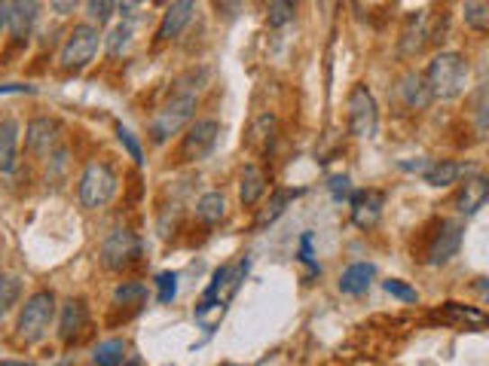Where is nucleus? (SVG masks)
I'll return each instance as SVG.
<instances>
[{
	"mask_svg": "<svg viewBox=\"0 0 489 366\" xmlns=\"http://www.w3.org/2000/svg\"><path fill=\"white\" fill-rule=\"evenodd\" d=\"M196 107H199V92L193 89V85H184L181 80H177L172 95H168V101L159 107L157 116L150 120V141L153 144H166L168 138L177 135L184 126H190Z\"/></svg>",
	"mask_w": 489,
	"mask_h": 366,
	"instance_id": "nucleus-1",
	"label": "nucleus"
},
{
	"mask_svg": "<svg viewBox=\"0 0 489 366\" xmlns=\"http://www.w3.org/2000/svg\"><path fill=\"white\" fill-rule=\"evenodd\" d=\"M468 58L462 56V52H438L429 67H425V85H429L431 98L434 101H453L459 98L465 92V85H468Z\"/></svg>",
	"mask_w": 489,
	"mask_h": 366,
	"instance_id": "nucleus-2",
	"label": "nucleus"
},
{
	"mask_svg": "<svg viewBox=\"0 0 489 366\" xmlns=\"http://www.w3.org/2000/svg\"><path fill=\"white\" fill-rule=\"evenodd\" d=\"M52 317H56V293L52 290L31 293L19 311L15 336H19V342H25V345H34V342H41L50 333Z\"/></svg>",
	"mask_w": 489,
	"mask_h": 366,
	"instance_id": "nucleus-3",
	"label": "nucleus"
},
{
	"mask_svg": "<svg viewBox=\"0 0 489 366\" xmlns=\"http://www.w3.org/2000/svg\"><path fill=\"white\" fill-rule=\"evenodd\" d=\"M116 196V171L107 162H89L77 183V199L86 211H101Z\"/></svg>",
	"mask_w": 489,
	"mask_h": 366,
	"instance_id": "nucleus-4",
	"label": "nucleus"
},
{
	"mask_svg": "<svg viewBox=\"0 0 489 366\" xmlns=\"http://www.w3.org/2000/svg\"><path fill=\"white\" fill-rule=\"evenodd\" d=\"M98 46H101V34L95 25H89V22L74 25V31L65 37V43H61L59 65L65 67V71H83V67L95 58Z\"/></svg>",
	"mask_w": 489,
	"mask_h": 366,
	"instance_id": "nucleus-5",
	"label": "nucleus"
},
{
	"mask_svg": "<svg viewBox=\"0 0 489 366\" xmlns=\"http://www.w3.org/2000/svg\"><path fill=\"white\" fill-rule=\"evenodd\" d=\"M346 122L355 138H374L379 129V104L367 85H352L346 98Z\"/></svg>",
	"mask_w": 489,
	"mask_h": 366,
	"instance_id": "nucleus-6",
	"label": "nucleus"
},
{
	"mask_svg": "<svg viewBox=\"0 0 489 366\" xmlns=\"http://www.w3.org/2000/svg\"><path fill=\"white\" fill-rule=\"evenodd\" d=\"M141 256V241L131 229H113L101 245V266L107 272H122L135 266Z\"/></svg>",
	"mask_w": 489,
	"mask_h": 366,
	"instance_id": "nucleus-7",
	"label": "nucleus"
},
{
	"mask_svg": "<svg viewBox=\"0 0 489 366\" xmlns=\"http://www.w3.org/2000/svg\"><path fill=\"white\" fill-rule=\"evenodd\" d=\"M217 138H221V122L217 120H196L181 141V162L205 159V156L217 147Z\"/></svg>",
	"mask_w": 489,
	"mask_h": 366,
	"instance_id": "nucleus-8",
	"label": "nucleus"
},
{
	"mask_svg": "<svg viewBox=\"0 0 489 366\" xmlns=\"http://www.w3.org/2000/svg\"><path fill=\"white\" fill-rule=\"evenodd\" d=\"M462 232H465V226L459 220H449V223L440 226L438 236H434V241H431V247H429V266H447V263L459 254Z\"/></svg>",
	"mask_w": 489,
	"mask_h": 366,
	"instance_id": "nucleus-9",
	"label": "nucleus"
},
{
	"mask_svg": "<svg viewBox=\"0 0 489 366\" xmlns=\"http://www.w3.org/2000/svg\"><path fill=\"white\" fill-rule=\"evenodd\" d=\"M383 208H385V196L379 190L352 192V223L358 229H374L379 217H383Z\"/></svg>",
	"mask_w": 489,
	"mask_h": 366,
	"instance_id": "nucleus-10",
	"label": "nucleus"
},
{
	"mask_svg": "<svg viewBox=\"0 0 489 366\" xmlns=\"http://www.w3.org/2000/svg\"><path fill=\"white\" fill-rule=\"evenodd\" d=\"M56 141H59V122L56 120H50V116H37V120L28 122V129H25L28 153L46 156V153H52Z\"/></svg>",
	"mask_w": 489,
	"mask_h": 366,
	"instance_id": "nucleus-11",
	"label": "nucleus"
},
{
	"mask_svg": "<svg viewBox=\"0 0 489 366\" xmlns=\"http://www.w3.org/2000/svg\"><path fill=\"white\" fill-rule=\"evenodd\" d=\"M193 13H196V4H190V0L168 4L166 13H162L159 28H157V40H175V37H181L184 28L193 22Z\"/></svg>",
	"mask_w": 489,
	"mask_h": 366,
	"instance_id": "nucleus-12",
	"label": "nucleus"
},
{
	"mask_svg": "<svg viewBox=\"0 0 489 366\" xmlns=\"http://www.w3.org/2000/svg\"><path fill=\"white\" fill-rule=\"evenodd\" d=\"M468 174H477L475 165H468V162H456V159H440V162H431V168L425 171V183L434 186V190H444V186H453L459 183L462 177Z\"/></svg>",
	"mask_w": 489,
	"mask_h": 366,
	"instance_id": "nucleus-13",
	"label": "nucleus"
},
{
	"mask_svg": "<svg viewBox=\"0 0 489 366\" xmlns=\"http://www.w3.org/2000/svg\"><path fill=\"white\" fill-rule=\"evenodd\" d=\"M89 324V308L83 299H68L61 306V317H59V339L61 342H74L83 336Z\"/></svg>",
	"mask_w": 489,
	"mask_h": 366,
	"instance_id": "nucleus-14",
	"label": "nucleus"
},
{
	"mask_svg": "<svg viewBox=\"0 0 489 366\" xmlns=\"http://www.w3.org/2000/svg\"><path fill=\"white\" fill-rule=\"evenodd\" d=\"M398 98L403 101V107H407V111H425V107H431V101H434L429 85H425V76L413 74V71L401 76Z\"/></svg>",
	"mask_w": 489,
	"mask_h": 366,
	"instance_id": "nucleus-15",
	"label": "nucleus"
},
{
	"mask_svg": "<svg viewBox=\"0 0 489 366\" xmlns=\"http://www.w3.org/2000/svg\"><path fill=\"white\" fill-rule=\"evenodd\" d=\"M489 199V181L484 174H471L468 181L462 183V192L456 199V208H459L462 217H475L480 208L486 205Z\"/></svg>",
	"mask_w": 489,
	"mask_h": 366,
	"instance_id": "nucleus-16",
	"label": "nucleus"
},
{
	"mask_svg": "<svg viewBox=\"0 0 489 366\" xmlns=\"http://www.w3.org/2000/svg\"><path fill=\"white\" fill-rule=\"evenodd\" d=\"M376 278V266L374 263H352L343 275H340V293L346 296H361L370 290V284H374Z\"/></svg>",
	"mask_w": 489,
	"mask_h": 366,
	"instance_id": "nucleus-17",
	"label": "nucleus"
},
{
	"mask_svg": "<svg viewBox=\"0 0 489 366\" xmlns=\"http://www.w3.org/2000/svg\"><path fill=\"white\" fill-rule=\"evenodd\" d=\"M19 165V122L0 120V174H10Z\"/></svg>",
	"mask_w": 489,
	"mask_h": 366,
	"instance_id": "nucleus-18",
	"label": "nucleus"
},
{
	"mask_svg": "<svg viewBox=\"0 0 489 366\" xmlns=\"http://www.w3.org/2000/svg\"><path fill=\"white\" fill-rule=\"evenodd\" d=\"M4 13H6V28H10L15 37H28V31L34 28V22H37L41 6L31 4V0L28 4L19 0V4H4Z\"/></svg>",
	"mask_w": 489,
	"mask_h": 366,
	"instance_id": "nucleus-19",
	"label": "nucleus"
},
{
	"mask_svg": "<svg viewBox=\"0 0 489 366\" xmlns=\"http://www.w3.org/2000/svg\"><path fill=\"white\" fill-rule=\"evenodd\" d=\"M263 192H267V174H263V168L245 165L242 181H239V199H242V205L245 208L258 205V201L263 199Z\"/></svg>",
	"mask_w": 489,
	"mask_h": 366,
	"instance_id": "nucleus-20",
	"label": "nucleus"
},
{
	"mask_svg": "<svg viewBox=\"0 0 489 366\" xmlns=\"http://www.w3.org/2000/svg\"><path fill=\"white\" fill-rule=\"evenodd\" d=\"M126 342L122 339H104L92 348V363L95 366H122L126 363Z\"/></svg>",
	"mask_w": 489,
	"mask_h": 366,
	"instance_id": "nucleus-21",
	"label": "nucleus"
},
{
	"mask_svg": "<svg viewBox=\"0 0 489 366\" xmlns=\"http://www.w3.org/2000/svg\"><path fill=\"white\" fill-rule=\"evenodd\" d=\"M300 196H303V190H278L276 196L267 201V208L260 211V217H258V229H263V226H269V223H276L278 217L288 211L291 201H294V199H300Z\"/></svg>",
	"mask_w": 489,
	"mask_h": 366,
	"instance_id": "nucleus-22",
	"label": "nucleus"
},
{
	"mask_svg": "<svg viewBox=\"0 0 489 366\" xmlns=\"http://www.w3.org/2000/svg\"><path fill=\"white\" fill-rule=\"evenodd\" d=\"M223 214H227V199H223V192H205V196L196 201V217L202 223L214 226L223 220Z\"/></svg>",
	"mask_w": 489,
	"mask_h": 366,
	"instance_id": "nucleus-23",
	"label": "nucleus"
},
{
	"mask_svg": "<svg viewBox=\"0 0 489 366\" xmlns=\"http://www.w3.org/2000/svg\"><path fill=\"white\" fill-rule=\"evenodd\" d=\"M131 37H135V28H131V22H120V25L111 28V34L104 37V46H107V56L120 58L122 52L131 46Z\"/></svg>",
	"mask_w": 489,
	"mask_h": 366,
	"instance_id": "nucleus-24",
	"label": "nucleus"
},
{
	"mask_svg": "<svg viewBox=\"0 0 489 366\" xmlns=\"http://www.w3.org/2000/svg\"><path fill=\"white\" fill-rule=\"evenodd\" d=\"M22 296V281L10 272H0V315H6Z\"/></svg>",
	"mask_w": 489,
	"mask_h": 366,
	"instance_id": "nucleus-25",
	"label": "nucleus"
},
{
	"mask_svg": "<svg viewBox=\"0 0 489 366\" xmlns=\"http://www.w3.org/2000/svg\"><path fill=\"white\" fill-rule=\"evenodd\" d=\"M144 299H147V287L141 281H122L113 290L116 306H141Z\"/></svg>",
	"mask_w": 489,
	"mask_h": 366,
	"instance_id": "nucleus-26",
	"label": "nucleus"
},
{
	"mask_svg": "<svg viewBox=\"0 0 489 366\" xmlns=\"http://www.w3.org/2000/svg\"><path fill=\"white\" fill-rule=\"evenodd\" d=\"M462 19H465V25L468 28H475V31H486L489 28V4H462Z\"/></svg>",
	"mask_w": 489,
	"mask_h": 366,
	"instance_id": "nucleus-27",
	"label": "nucleus"
},
{
	"mask_svg": "<svg viewBox=\"0 0 489 366\" xmlns=\"http://www.w3.org/2000/svg\"><path fill=\"white\" fill-rule=\"evenodd\" d=\"M116 141L122 144V150L131 156L135 165H144V150H141V141L135 138V131L126 129V126H116Z\"/></svg>",
	"mask_w": 489,
	"mask_h": 366,
	"instance_id": "nucleus-28",
	"label": "nucleus"
},
{
	"mask_svg": "<svg viewBox=\"0 0 489 366\" xmlns=\"http://www.w3.org/2000/svg\"><path fill=\"white\" fill-rule=\"evenodd\" d=\"M294 13H297V6H294V4L276 0V4H269L267 19H269V25H273V28H282V25H288V22H294Z\"/></svg>",
	"mask_w": 489,
	"mask_h": 366,
	"instance_id": "nucleus-29",
	"label": "nucleus"
},
{
	"mask_svg": "<svg viewBox=\"0 0 489 366\" xmlns=\"http://www.w3.org/2000/svg\"><path fill=\"white\" fill-rule=\"evenodd\" d=\"M383 290L394 296V299H401V302H416L419 299V293H416V287H410L407 281H401V278H389V281H383Z\"/></svg>",
	"mask_w": 489,
	"mask_h": 366,
	"instance_id": "nucleus-30",
	"label": "nucleus"
},
{
	"mask_svg": "<svg viewBox=\"0 0 489 366\" xmlns=\"http://www.w3.org/2000/svg\"><path fill=\"white\" fill-rule=\"evenodd\" d=\"M157 287H159V293H157V299L162 302V306H168V302L177 296V272H159L157 275Z\"/></svg>",
	"mask_w": 489,
	"mask_h": 366,
	"instance_id": "nucleus-31",
	"label": "nucleus"
},
{
	"mask_svg": "<svg viewBox=\"0 0 489 366\" xmlns=\"http://www.w3.org/2000/svg\"><path fill=\"white\" fill-rule=\"evenodd\" d=\"M116 10V4H107V0H89L86 4V13L92 22H98V25H104L107 19H111V13ZM89 22V25H92Z\"/></svg>",
	"mask_w": 489,
	"mask_h": 366,
	"instance_id": "nucleus-32",
	"label": "nucleus"
},
{
	"mask_svg": "<svg viewBox=\"0 0 489 366\" xmlns=\"http://www.w3.org/2000/svg\"><path fill=\"white\" fill-rule=\"evenodd\" d=\"M300 263H306L315 275L321 272V266H318L315 256H312V232H303V238H300Z\"/></svg>",
	"mask_w": 489,
	"mask_h": 366,
	"instance_id": "nucleus-33",
	"label": "nucleus"
},
{
	"mask_svg": "<svg viewBox=\"0 0 489 366\" xmlns=\"http://www.w3.org/2000/svg\"><path fill=\"white\" fill-rule=\"evenodd\" d=\"M447 311L453 317H462V321H471V324H484V311H477V308H462L459 302H447Z\"/></svg>",
	"mask_w": 489,
	"mask_h": 366,
	"instance_id": "nucleus-34",
	"label": "nucleus"
},
{
	"mask_svg": "<svg viewBox=\"0 0 489 366\" xmlns=\"http://www.w3.org/2000/svg\"><path fill=\"white\" fill-rule=\"evenodd\" d=\"M328 186H331L333 199H352V181H349L346 174H333Z\"/></svg>",
	"mask_w": 489,
	"mask_h": 366,
	"instance_id": "nucleus-35",
	"label": "nucleus"
},
{
	"mask_svg": "<svg viewBox=\"0 0 489 366\" xmlns=\"http://www.w3.org/2000/svg\"><path fill=\"white\" fill-rule=\"evenodd\" d=\"M407 37H413V34H407ZM416 37H419L416 43H407V46H403V56H413V52H419V46L425 43V28H422V15H419V25H416Z\"/></svg>",
	"mask_w": 489,
	"mask_h": 366,
	"instance_id": "nucleus-36",
	"label": "nucleus"
},
{
	"mask_svg": "<svg viewBox=\"0 0 489 366\" xmlns=\"http://www.w3.org/2000/svg\"><path fill=\"white\" fill-rule=\"evenodd\" d=\"M398 165L403 171H419V174H425V171L431 168V162L429 159H416V162H398Z\"/></svg>",
	"mask_w": 489,
	"mask_h": 366,
	"instance_id": "nucleus-37",
	"label": "nucleus"
},
{
	"mask_svg": "<svg viewBox=\"0 0 489 366\" xmlns=\"http://www.w3.org/2000/svg\"><path fill=\"white\" fill-rule=\"evenodd\" d=\"M77 4H52V10H59V13H68V10H74Z\"/></svg>",
	"mask_w": 489,
	"mask_h": 366,
	"instance_id": "nucleus-38",
	"label": "nucleus"
},
{
	"mask_svg": "<svg viewBox=\"0 0 489 366\" xmlns=\"http://www.w3.org/2000/svg\"><path fill=\"white\" fill-rule=\"evenodd\" d=\"M6 28V13H4V4H0V31Z\"/></svg>",
	"mask_w": 489,
	"mask_h": 366,
	"instance_id": "nucleus-39",
	"label": "nucleus"
},
{
	"mask_svg": "<svg viewBox=\"0 0 489 366\" xmlns=\"http://www.w3.org/2000/svg\"><path fill=\"white\" fill-rule=\"evenodd\" d=\"M0 366H34V363H15V361H4Z\"/></svg>",
	"mask_w": 489,
	"mask_h": 366,
	"instance_id": "nucleus-40",
	"label": "nucleus"
},
{
	"mask_svg": "<svg viewBox=\"0 0 489 366\" xmlns=\"http://www.w3.org/2000/svg\"><path fill=\"white\" fill-rule=\"evenodd\" d=\"M122 366H138V363H122Z\"/></svg>",
	"mask_w": 489,
	"mask_h": 366,
	"instance_id": "nucleus-41",
	"label": "nucleus"
},
{
	"mask_svg": "<svg viewBox=\"0 0 489 366\" xmlns=\"http://www.w3.org/2000/svg\"><path fill=\"white\" fill-rule=\"evenodd\" d=\"M223 366H236V363H223Z\"/></svg>",
	"mask_w": 489,
	"mask_h": 366,
	"instance_id": "nucleus-42",
	"label": "nucleus"
}]
</instances>
